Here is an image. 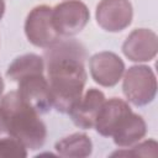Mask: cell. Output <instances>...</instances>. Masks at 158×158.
Returning a JSON list of instances; mask_svg holds the SVG:
<instances>
[{
    "instance_id": "6da1fadb",
    "label": "cell",
    "mask_w": 158,
    "mask_h": 158,
    "mask_svg": "<svg viewBox=\"0 0 158 158\" xmlns=\"http://www.w3.org/2000/svg\"><path fill=\"white\" fill-rule=\"evenodd\" d=\"M84 59V47L77 41H59L44 52L53 107L62 114H69L83 95L86 83Z\"/></svg>"
},
{
    "instance_id": "7a4b0ae2",
    "label": "cell",
    "mask_w": 158,
    "mask_h": 158,
    "mask_svg": "<svg viewBox=\"0 0 158 158\" xmlns=\"http://www.w3.org/2000/svg\"><path fill=\"white\" fill-rule=\"evenodd\" d=\"M7 135L19 139L28 149H38L47 137V128L40 114L25 102L17 91L7 93L0 102Z\"/></svg>"
},
{
    "instance_id": "3957f363",
    "label": "cell",
    "mask_w": 158,
    "mask_h": 158,
    "mask_svg": "<svg viewBox=\"0 0 158 158\" xmlns=\"http://www.w3.org/2000/svg\"><path fill=\"white\" fill-rule=\"evenodd\" d=\"M122 91L135 106H144L152 102L157 93V79L152 68L147 65L130 67L123 77Z\"/></svg>"
},
{
    "instance_id": "277c9868",
    "label": "cell",
    "mask_w": 158,
    "mask_h": 158,
    "mask_svg": "<svg viewBox=\"0 0 158 158\" xmlns=\"http://www.w3.org/2000/svg\"><path fill=\"white\" fill-rule=\"evenodd\" d=\"M25 33L27 40L36 47L48 48L59 42V35L53 26L52 7L40 5L33 7L26 17Z\"/></svg>"
},
{
    "instance_id": "5b68a950",
    "label": "cell",
    "mask_w": 158,
    "mask_h": 158,
    "mask_svg": "<svg viewBox=\"0 0 158 158\" xmlns=\"http://www.w3.org/2000/svg\"><path fill=\"white\" fill-rule=\"evenodd\" d=\"M90 12L88 6L79 0H67L52 9L53 26L59 36H74L88 23Z\"/></svg>"
},
{
    "instance_id": "8992f818",
    "label": "cell",
    "mask_w": 158,
    "mask_h": 158,
    "mask_svg": "<svg viewBox=\"0 0 158 158\" xmlns=\"http://www.w3.org/2000/svg\"><path fill=\"white\" fill-rule=\"evenodd\" d=\"M96 21L109 32H120L128 27L133 10L128 0H101L96 6Z\"/></svg>"
},
{
    "instance_id": "52a82bcc",
    "label": "cell",
    "mask_w": 158,
    "mask_h": 158,
    "mask_svg": "<svg viewBox=\"0 0 158 158\" xmlns=\"http://www.w3.org/2000/svg\"><path fill=\"white\" fill-rule=\"evenodd\" d=\"M91 78L101 86H115L125 72L123 60L114 52H100L94 54L89 60Z\"/></svg>"
},
{
    "instance_id": "ba28073f",
    "label": "cell",
    "mask_w": 158,
    "mask_h": 158,
    "mask_svg": "<svg viewBox=\"0 0 158 158\" xmlns=\"http://www.w3.org/2000/svg\"><path fill=\"white\" fill-rule=\"evenodd\" d=\"M17 94L38 114H47L53 107L49 84L43 74H33L21 79Z\"/></svg>"
},
{
    "instance_id": "9c48e42d",
    "label": "cell",
    "mask_w": 158,
    "mask_h": 158,
    "mask_svg": "<svg viewBox=\"0 0 158 158\" xmlns=\"http://www.w3.org/2000/svg\"><path fill=\"white\" fill-rule=\"evenodd\" d=\"M158 37L148 28L133 30L122 44L123 54L132 62H149L157 56Z\"/></svg>"
},
{
    "instance_id": "30bf717a",
    "label": "cell",
    "mask_w": 158,
    "mask_h": 158,
    "mask_svg": "<svg viewBox=\"0 0 158 158\" xmlns=\"http://www.w3.org/2000/svg\"><path fill=\"white\" fill-rule=\"evenodd\" d=\"M104 101L105 95L102 91L95 88L89 89L69 111L74 125L84 130L93 128Z\"/></svg>"
},
{
    "instance_id": "8fae6325",
    "label": "cell",
    "mask_w": 158,
    "mask_h": 158,
    "mask_svg": "<svg viewBox=\"0 0 158 158\" xmlns=\"http://www.w3.org/2000/svg\"><path fill=\"white\" fill-rule=\"evenodd\" d=\"M132 110L130 105L120 98H111L105 100L95 121V130L99 135L104 137H110L122 122V120L131 114Z\"/></svg>"
},
{
    "instance_id": "7c38bea8",
    "label": "cell",
    "mask_w": 158,
    "mask_h": 158,
    "mask_svg": "<svg viewBox=\"0 0 158 158\" xmlns=\"http://www.w3.org/2000/svg\"><path fill=\"white\" fill-rule=\"evenodd\" d=\"M147 133V125L142 116L131 112L112 133L114 143L121 148H128L139 142Z\"/></svg>"
},
{
    "instance_id": "4fadbf2b",
    "label": "cell",
    "mask_w": 158,
    "mask_h": 158,
    "mask_svg": "<svg viewBox=\"0 0 158 158\" xmlns=\"http://www.w3.org/2000/svg\"><path fill=\"white\" fill-rule=\"evenodd\" d=\"M43 70H44L43 58L35 53H27L14 59V62L9 65L6 70V75L10 80L19 83L21 79L28 75L43 74Z\"/></svg>"
},
{
    "instance_id": "5bb4252c",
    "label": "cell",
    "mask_w": 158,
    "mask_h": 158,
    "mask_svg": "<svg viewBox=\"0 0 158 158\" xmlns=\"http://www.w3.org/2000/svg\"><path fill=\"white\" fill-rule=\"evenodd\" d=\"M57 153L62 157L84 158L91 154L93 143L85 133H73L59 139L54 146Z\"/></svg>"
},
{
    "instance_id": "9a60e30c",
    "label": "cell",
    "mask_w": 158,
    "mask_h": 158,
    "mask_svg": "<svg viewBox=\"0 0 158 158\" xmlns=\"http://www.w3.org/2000/svg\"><path fill=\"white\" fill-rule=\"evenodd\" d=\"M158 144L154 139H148L144 142H137L131 146V148H125V151H117L111 156H139V157H156L158 154Z\"/></svg>"
},
{
    "instance_id": "2e32d148",
    "label": "cell",
    "mask_w": 158,
    "mask_h": 158,
    "mask_svg": "<svg viewBox=\"0 0 158 158\" xmlns=\"http://www.w3.org/2000/svg\"><path fill=\"white\" fill-rule=\"evenodd\" d=\"M0 157H27V148L11 136L0 137Z\"/></svg>"
},
{
    "instance_id": "e0dca14e",
    "label": "cell",
    "mask_w": 158,
    "mask_h": 158,
    "mask_svg": "<svg viewBox=\"0 0 158 158\" xmlns=\"http://www.w3.org/2000/svg\"><path fill=\"white\" fill-rule=\"evenodd\" d=\"M2 136H7V131H6V125H5L2 112L0 110V137H2Z\"/></svg>"
},
{
    "instance_id": "ac0fdd59",
    "label": "cell",
    "mask_w": 158,
    "mask_h": 158,
    "mask_svg": "<svg viewBox=\"0 0 158 158\" xmlns=\"http://www.w3.org/2000/svg\"><path fill=\"white\" fill-rule=\"evenodd\" d=\"M4 12H5V2L4 0H0V20L4 16Z\"/></svg>"
},
{
    "instance_id": "d6986e66",
    "label": "cell",
    "mask_w": 158,
    "mask_h": 158,
    "mask_svg": "<svg viewBox=\"0 0 158 158\" xmlns=\"http://www.w3.org/2000/svg\"><path fill=\"white\" fill-rule=\"evenodd\" d=\"M2 91H4V80H2V78L0 77V96H1Z\"/></svg>"
}]
</instances>
